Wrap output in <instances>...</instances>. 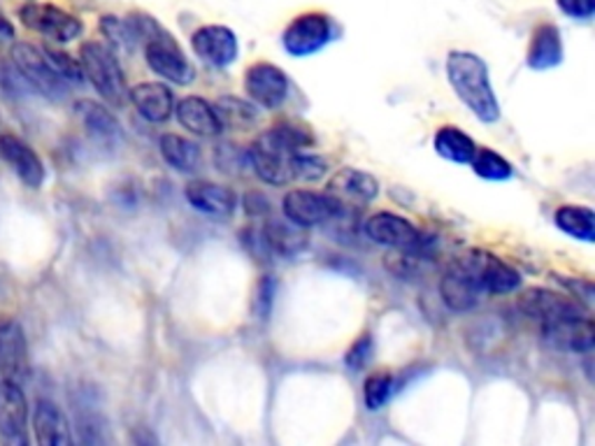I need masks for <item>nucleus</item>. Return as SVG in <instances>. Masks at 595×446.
I'll return each instance as SVG.
<instances>
[{"mask_svg": "<svg viewBox=\"0 0 595 446\" xmlns=\"http://www.w3.org/2000/svg\"><path fill=\"white\" fill-rule=\"evenodd\" d=\"M275 294H277V284L272 277H261L258 281V296H256V309H258V317L268 319L270 307L275 303Z\"/></svg>", "mask_w": 595, "mask_h": 446, "instance_id": "58836bf2", "label": "nucleus"}, {"mask_svg": "<svg viewBox=\"0 0 595 446\" xmlns=\"http://www.w3.org/2000/svg\"><path fill=\"white\" fill-rule=\"evenodd\" d=\"M281 212L289 224L309 230L324 226L333 219H340L343 212L326 194H317L309 189H291L281 198Z\"/></svg>", "mask_w": 595, "mask_h": 446, "instance_id": "9b49d317", "label": "nucleus"}, {"mask_svg": "<svg viewBox=\"0 0 595 446\" xmlns=\"http://www.w3.org/2000/svg\"><path fill=\"white\" fill-rule=\"evenodd\" d=\"M242 209L247 212V217H268L270 215V200L261 194V191H249L245 198H242Z\"/></svg>", "mask_w": 595, "mask_h": 446, "instance_id": "ea45409f", "label": "nucleus"}, {"mask_svg": "<svg viewBox=\"0 0 595 446\" xmlns=\"http://www.w3.org/2000/svg\"><path fill=\"white\" fill-rule=\"evenodd\" d=\"M554 224L567 238L584 245L595 242V212L586 205H561L554 215Z\"/></svg>", "mask_w": 595, "mask_h": 446, "instance_id": "bb28decb", "label": "nucleus"}, {"mask_svg": "<svg viewBox=\"0 0 595 446\" xmlns=\"http://www.w3.org/2000/svg\"><path fill=\"white\" fill-rule=\"evenodd\" d=\"M215 163L221 172L242 175L245 168L249 166V156H247V151H242V147L232 145V142H224L215 149Z\"/></svg>", "mask_w": 595, "mask_h": 446, "instance_id": "72a5a7b5", "label": "nucleus"}, {"mask_svg": "<svg viewBox=\"0 0 595 446\" xmlns=\"http://www.w3.org/2000/svg\"><path fill=\"white\" fill-rule=\"evenodd\" d=\"M212 105L224 130H251L261 119V108L238 96H221Z\"/></svg>", "mask_w": 595, "mask_h": 446, "instance_id": "cd10ccee", "label": "nucleus"}, {"mask_svg": "<svg viewBox=\"0 0 595 446\" xmlns=\"http://www.w3.org/2000/svg\"><path fill=\"white\" fill-rule=\"evenodd\" d=\"M75 112H77V117H80L89 138L96 140L98 145L115 147L117 142H121L123 128H121L119 119L102 102L89 100V98L77 100Z\"/></svg>", "mask_w": 595, "mask_h": 446, "instance_id": "4be33fe9", "label": "nucleus"}, {"mask_svg": "<svg viewBox=\"0 0 595 446\" xmlns=\"http://www.w3.org/2000/svg\"><path fill=\"white\" fill-rule=\"evenodd\" d=\"M519 309L526 314L528 319L542 324L552 321H563V319H577V317H588V309L573 296H565L552 288H526L519 296Z\"/></svg>", "mask_w": 595, "mask_h": 446, "instance_id": "1a4fd4ad", "label": "nucleus"}, {"mask_svg": "<svg viewBox=\"0 0 595 446\" xmlns=\"http://www.w3.org/2000/svg\"><path fill=\"white\" fill-rule=\"evenodd\" d=\"M439 296H443V303L452 311H470L477 307L482 298L470 277L465 275V270L456 264V260H452L443 279H439Z\"/></svg>", "mask_w": 595, "mask_h": 446, "instance_id": "393cba45", "label": "nucleus"}, {"mask_svg": "<svg viewBox=\"0 0 595 446\" xmlns=\"http://www.w3.org/2000/svg\"><path fill=\"white\" fill-rule=\"evenodd\" d=\"M338 40V23L326 12H303L281 33V47L294 59L315 57Z\"/></svg>", "mask_w": 595, "mask_h": 446, "instance_id": "20e7f679", "label": "nucleus"}, {"mask_svg": "<svg viewBox=\"0 0 595 446\" xmlns=\"http://www.w3.org/2000/svg\"><path fill=\"white\" fill-rule=\"evenodd\" d=\"M191 49L200 61L210 63L212 68H228L238 61L240 42L228 26L207 23L191 33Z\"/></svg>", "mask_w": 595, "mask_h": 446, "instance_id": "2eb2a0df", "label": "nucleus"}, {"mask_svg": "<svg viewBox=\"0 0 595 446\" xmlns=\"http://www.w3.org/2000/svg\"><path fill=\"white\" fill-rule=\"evenodd\" d=\"M29 367V343L17 319H0V375L21 379Z\"/></svg>", "mask_w": 595, "mask_h": 446, "instance_id": "6ab92c4d", "label": "nucleus"}, {"mask_svg": "<svg viewBox=\"0 0 595 446\" xmlns=\"http://www.w3.org/2000/svg\"><path fill=\"white\" fill-rule=\"evenodd\" d=\"M272 130L277 133V138H279L284 145H289L294 151H303V149H307V147H313V145H315V136L309 133L307 128L298 126V123L284 121V123L272 126Z\"/></svg>", "mask_w": 595, "mask_h": 446, "instance_id": "c9c22d12", "label": "nucleus"}, {"mask_svg": "<svg viewBox=\"0 0 595 446\" xmlns=\"http://www.w3.org/2000/svg\"><path fill=\"white\" fill-rule=\"evenodd\" d=\"M556 281H561L563 286H567L573 291V298H577L584 307H588L593 303V284L588 279H577L571 281V277H556Z\"/></svg>", "mask_w": 595, "mask_h": 446, "instance_id": "a19ab883", "label": "nucleus"}, {"mask_svg": "<svg viewBox=\"0 0 595 446\" xmlns=\"http://www.w3.org/2000/svg\"><path fill=\"white\" fill-rule=\"evenodd\" d=\"M80 63L85 80L96 89V93L112 108H121L128 100V87L115 49L106 42L89 40L80 47Z\"/></svg>", "mask_w": 595, "mask_h": 446, "instance_id": "f03ea898", "label": "nucleus"}, {"mask_svg": "<svg viewBox=\"0 0 595 446\" xmlns=\"http://www.w3.org/2000/svg\"><path fill=\"white\" fill-rule=\"evenodd\" d=\"M454 260L470 277L479 296H507L514 294L524 281L519 270L484 249H470Z\"/></svg>", "mask_w": 595, "mask_h": 446, "instance_id": "7ed1b4c3", "label": "nucleus"}, {"mask_svg": "<svg viewBox=\"0 0 595 446\" xmlns=\"http://www.w3.org/2000/svg\"><path fill=\"white\" fill-rule=\"evenodd\" d=\"M593 321L591 317H577V319H563L542 324V339L558 351L586 356L593 351L595 337H593Z\"/></svg>", "mask_w": 595, "mask_h": 446, "instance_id": "f3484780", "label": "nucleus"}, {"mask_svg": "<svg viewBox=\"0 0 595 446\" xmlns=\"http://www.w3.org/2000/svg\"><path fill=\"white\" fill-rule=\"evenodd\" d=\"M0 161L29 189H40L47 179V168L38 151L14 133H0Z\"/></svg>", "mask_w": 595, "mask_h": 446, "instance_id": "dca6fc26", "label": "nucleus"}, {"mask_svg": "<svg viewBox=\"0 0 595 446\" xmlns=\"http://www.w3.org/2000/svg\"><path fill=\"white\" fill-rule=\"evenodd\" d=\"M0 442H29V400L17 379H0Z\"/></svg>", "mask_w": 595, "mask_h": 446, "instance_id": "4468645a", "label": "nucleus"}, {"mask_svg": "<svg viewBox=\"0 0 595 446\" xmlns=\"http://www.w3.org/2000/svg\"><path fill=\"white\" fill-rule=\"evenodd\" d=\"M373 349H375V339H373V335L370 333H366V335H360L358 339H356V343L349 347V351H347V356H345V363H347V367H349V370H364V367L368 365V360L373 358Z\"/></svg>", "mask_w": 595, "mask_h": 446, "instance_id": "e433bc0d", "label": "nucleus"}, {"mask_svg": "<svg viewBox=\"0 0 595 446\" xmlns=\"http://www.w3.org/2000/svg\"><path fill=\"white\" fill-rule=\"evenodd\" d=\"M128 100L149 123H166L175 112V93L163 82H140L128 89Z\"/></svg>", "mask_w": 595, "mask_h": 446, "instance_id": "aec40b11", "label": "nucleus"}, {"mask_svg": "<svg viewBox=\"0 0 595 446\" xmlns=\"http://www.w3.org/2000/svg\"><path fill=\"white\" fill-rule=\"evenodd\" d=\"M10 61L19 70L33 91L42 93L49 100H63L68 96V85L51 70L42 49L33 42H14L10 49Z\"/></svg>", "mask_w": 595, "mask_h": 446, "instance_id": "6e6552de", "label": "nucleus"}, {"mask_svg": "<svg viewBox=\"0 0 595 446\" xmlns=\"http://www.w3.org/2000/svg\"><path fill=\"white\" fill-rule=\"evenodd\" d=\"M294 151L289 145H284L272 128H268L266 133L258 136L249 149V168L261 177V181L272 184V187H287L289 181H294Z\"/></svg>", "mask_w": 595, "mask_h": 446, "instance_id": "423d86ee", "label": "nucleus"}, {"mask_svg": "<svg viewBox=\"0 0 595 446\" xmlns=\"http://www.w3.org/2000/svg\"><path fill=\"white\" fill-rule=\"evenodd\" d=\"M445 70L458 100L482 123H496L500 119V102L496 98L494 85H490L488 66L482 57H477L475 51L454 49L445 61Z\"/></svg>", "mask_w": 595, "mask_h": 446, "instance_id": "f257e3e1", "label": "nucleus"}, {"mask_svg": "<svg viewBox=\"0 0 595 446\" xmlns=\"http://www.w3.org/2000/svg\"><path fill=\"white\" fill-rule=\"evenodd\" d=\"M145 61L153 75H159L161 80L170 85L187 87L196 80V70L187 59L182 44H179L177 38L166 31L163 26H159V29L145 40Z\"/></svg>", "mask_w": 595, "mask_h": 446, "instance_id": "39448f33", "label": "nucleus"}, {"mask_svg": "<svg viewBox=\"0 0 595 446\" xmlns=\"http://www.w3.org/2000/svg\"><path fill=\"white\" fill-rule=\"evenodd\" d=\"M159 151L163 156V161L177 172H196L200 166L198 142H194L185 136L163 133L159 140Z\"/></svg>", "mask_w": 595, "mask_h": 446, "instance_id": "c85d7f7f", "label": "nucleus"}, {"mask_svg": "<svg viewBox=\"0 0 595 446\" xmlns=\"http://www.w3.org/2000/svg\"><path fill=\"white\" fill-rule=\"evenodd\" d=\"M261 235H264V242L268 247L270 254L275 256H284V258H291L296 256L298 251L305 249V235H303V228L289 224V221H268L264 228H261Z\"/></svg>", "mask_w": 595, "mask_h": 446, "instance_id": "c756f323", "label": "nucleus"}, {"mask_svg": "<svg viewBox=\"0 0 595 446\" xmlns=\"http://www.w3.org/2000/svg\"><path fill=\"white\" fill-rule=\"evenodd\" d=\"M396 390V377L391 373H377L370 375L364 384V403L366 409L370 412H379L386 403L391 400Z\"/></svg>", "mask_w": 595, "mask_h": 446, "instance_id": "473e14b6", "label": "nucleus"}, {"mask_svg": "<svg viewBox=\"0 0 595 446\" xmlns=\"http://www.w3.org/2000/svg\"><path fill=\"white\" fill-rule=\"evenodd\" d=\"M556 8L573 21H593L595 0H556Z\"/></svg>", "mask_w": 595, "mask_h": 446, "instance_id": "4c0bfd02", "label": "nucleus"}, {"mask_svg": "<svg viewBox=\"0 0 595 446\" xmlns=\"http://www.w3.org/2000/svg\"><path fill=\"white\" fill-rule=\"evenodd\" d=\"M366 238L379 247H391L398 251H419L424 247V232L409 219L396 212H375L364 224Z\"/></svg>", "mask_w": 595, "mask_h": 446, "instance_id": "ddd939ff", "label": "nucleus"}, {"mask_svg": "<svg viewBox=\"0 0 595 446\" xmlns=\"http://www.w3.org/2000/svg\"><path fill=\"white\" fill-rule=\"evenodd\" d=\"M563 63V36L556 23H539L530 36L526 66L535 72H545Z\"/></svg>", "mask_w": 595, "mask_h": 446, "instance_id": "b1692460", "label": "nucleus"}, {"mask_svg": "<svg viewBox=\"0 0 595 446\" xmlns=\"http://www.w3.org/2000/svg\"><path fill=\"white\" fill-rule=\"evenodd\" d=\"M289 77L279 66L258 61L245 72V93L249 100L264 110H279L289 98Z\"/></svg>", "mask_w": 595, "mask_h": 446, "instance_id": "f8f14e48", "label": "nucleus"}, {"mask_svg": "<svg viewBox=\"0 0 595 446\" xmlns=\"http://www.w3.org/2000/svg\"><path fill=\"white\" fill-rule=\"evenodd\" d=\"M326 172H328V163L326 159H321V156L305 153V151H298L294 156V179L319 181L324 179Z\"/></svg>", "mask_w": 595, "mask_h": 446, "instance_id": "f704fd0d", "label": "nucleus"}, {"mask_svg": "<svg viewBox=\"0 0 595 446\" xmlns=\"http://www.w3.org/2000/svg\"><path fill=\"white\" fill-rule=\"evenodd\" d=\"M33 435L40 446H68L72 433L66 412L54 403L40 398L33 407Z\"/></svg>", "mask_w": 595, "mask_h": 446, "instance_id": "5701e85b", "label": "nucleus"}, {"mask_svg": "<svg viewBox=\"0 0 595 446\" xmlns=\"http://www.w3.org/2000/svg\"><path fill=\"white\" fill-rule=\"evenodd\" d=\"M470 168L475 170L479 179H486V181H507L514 175V166L505 159L503 153H498L490 147H477Z\"/></svg>", "mask_w": 595, "mask_h": 446, "instance_id": "7c9ffc66", "label": "nucleus"}, {"mask_svg": "<svg viewBox=\"0 0 595 446\" xmlns=\"http://www.w3.org/2000/svg\"><path fill=\"white\" fill-rule=\"evenodd\" d=\"M17 31H14V23L8 19V14L0 10V44H10L14 42Z\"/></svg>", "mask_w": 595, "mask_h": 446, "instance_id": "79ce46f5", "label": "nucleus"}, {"mask_svg": "<svg viewBox=\"0 0 595 446\" xmlns=\"http://www.w3.org/2000/svg\"><path fill=\"white\" fill-rule=\"evenodd\" d=\"M185 130L198 138H217L224 133L219 117L215 112V105L200 96H187L175 102L172 112Z\"/></svg>", "mask_w": 595, "mask_h": 446, "instance_id": "412c9836", "label": "nucleus"}, {"mask_svg": "<svg viewBox=\"0 0 595 446\" xmlns=\"http://www.w3.org/2000/svg\"><path fill=\"white\" fill-rule=\"evenodd\" d=\"M17 17L29 31L40 33L59 44H68L85 33V23L80 17L51 3H26L17 10Z\"/></svg>", "mask_w": 595, "mask_h": 446, "instance_id": "0eeeda50", "label": "nucleus"}, {"mask_svg": "<svg viewBox=\"0 0 595 446\" xmlns=\"http://www.w3.org/2000/svg\"><path fill=\"white\" fill-rule=\"evenodd\" d=\"M433 149L437 151L439 159H445L449 163L470 166L477 151V142L458 126H439L433 138Z\"/></svg>", "mask_w": 595, "mask_h": 446, "instance_id": "a878e982", "label": "nucleus"}, {"mask_svg": "<svg viewBox=\"0 0 595 446\" xmlns=\"http://www.w3.org/2000/svg\"><path fill=\"white\" fill-rule=\"evenodd\" d=\"M185 198L196 209V212L207 215V217H217V219L230 217L238 207L236 191L224 187V184L207 181V179L189 181L185 187Z\"/></svg>", "mask_w": 595, "mask_h": 446, "instance_id": "a211bd4d", "label": "nucleus"}, {"mask_svg": "<svg viewBox=\"0 0 595 446\" xmlns=\"http://www.w3.org/2000/svg\"><path fill=\"white\" fill-rule=\"evenodd\" d=\"M324 194L340 207L343 217H347L379 196V181L366 170L343 168L328 179Z\"/></svg>", "mask_w": 595, "mask_h": 446, "instance_id": "9d476101", "label": "nucleus"}, {"mask_svg": "<svg viewBox=\"0 0 595 446\" xmlns=\"http://www.w3.org/2000/svg\"><path fill=\"white\" fill-rule=\"evenodd\" d=\"M42 54L47 59V63L51 66L61 80L66 85H82L85 82V72H82V63L80 59H75L68 51L59 49V47H42Z\"/></svg>", "mask_w": 595, "mask_h": 446, "instance_id": "2f4dec72", "label": "nucleus"}]
</instances>
